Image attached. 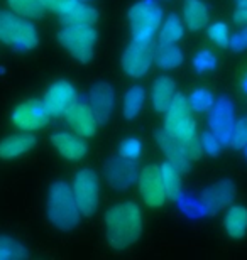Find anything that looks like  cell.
<instances>
[{"label": "cell", "instance_id": "6da1fadb", "mask_svg": "<svg viewBox=\"0 0 247 260\" xmlns=\"http://www.w3.org/2000/svg\"><path fill=\"white\" fill-rule=\"evenodd\" d=\"M143 233V215L134 201H122L105 213V235L112 248L132 247Z\"/></svg>", "mask_w": 247, "mask_h": 260}, {"label": "cell", "instance_id": "7a4b0ae2", "mask_svg": "<svg viewBox=\"0 0 247 260\" xmlns=\"http://www.w3.org/2000/svg\"><path fill=\"white\" fill-rule=\"evenodd\" d=\"M46 215L51 225L61 232H71L80 223L81 213L76 206L71 186L65 181H56L49 186Z\"/></svg>", "mask_w": 247, "mask_h": 260}, {"label": "cell", "instance_id": "3957f363", "mask_svg": "<svg viewBox=\"0 0 247 260\" xmlns=\"http://www.w3.org/2000/svg\"><path fill=\"white\" fill-rule=\"evenodd\" d=\"M0 43L24 53L39 44V34L29 19L12 10H0Z\"/></svg>", "mask_w": 247, "mask_h": 260}, {"label": "cell", "instance_id": "277c9868", "mask_svg": "<svg viewBox=\"0 0 247 260\" xmlns=\"http://www.w3.org/2000/svg\"><path fill=\"white\" fill-rule=\"evenodd\" d=\"M129 24L132 29V41L152 44L156 30L162 20V10L156 0H139L129 9Z\"/></svg>", "mask_w": 247, "mask_h": 260}, {"label": "cell", "instance_id": "5b68a950", "mask_svg": "<svg viewBox=\"0 0 247 260\" xmlns=\"http://www.w3.org/2000/svg\"><path fill=\"white\" fill-rule=\"evenodd\" d=\"M58 41L76 61L87 64L93 59L97 30L93 25H65L58 32Z\"/></svg>", "mask_w": 247, "mask_h": 260}, {"label": "cell", "instance_id": "8992f818", "mask_svg": "<svg viewBox=\"0 0 247 260\" xmlns=\"http://www.w3.org/2000/svg\"><path fill=\"white\" fill-rule=\"evenodd\" d=\"M73 196L83 216H92L97 211L100 201V181L93 169L87 168L78 171L73 179Z\"/></svg>", "mask_w": 247, "mask_h": 260}, {"label": "cell", "instance_id": "52a82bcc", "mask_svg": "<svg viewBox=\"0 0 247 260\" xmlns=\"http://www.w3.org/2000/svg\"><path fill=\"white\" fill-rule=\"evenodd\" d=\"M164 128L176 139L186 137L193 130H197V123L191 118V108L188 103V96L183 93H175L173 100L166 110Z\"/></svg>", "mask_w": 247, "mask_h": 260}, {"label": "cell", "instance_id": "ba28073f", "mask_svg": "<svg viewBox=\"0 0 247 260\" xmlns=\"http://www.w3.org/2000/svg\"><path fill=\"white\" fill-rule=\"evenodd\" d=\"M235 125V107L229 96L213 102L208 113V128L222 145H227Z\"/></svg>", "mask_w": 247, "mask_h": 260}, {"label": "cell", "instance_id": "9c48e42d", "mask_svg": "<svg viewBox=\"0 0 247 260\" xmlns=\"http://www.w3.org/2000/svg\"><path fill=\"white\" fill-rule=\"evenodd\" d=\"M49 112L43 100H25L12 110L10 120L22 132H34L48 125Z\"/></svg>", "mask_w": 247, "mask_h": 260}, {"label": "cell", "instance_id": "30bf717a", "mask_svg": "<svg viewBox=\"0 0 247 260\" xmlns=\"http://www.w3.org/2000/svg\"><path fill=\"white\" fill-rule=\"evenodd\" d=\"M103 176L107 179V184L115 191H127L132 188L134 183H138L139 168L134 160L124 157H112L105 162Z\"/></svg>", "mask_w": 247, "mask_h": 260}, {"label": "cell", "instance_id": "8fae6325", "mask_svg": "<svg viewBox=\"0 0 247 260\" xmlns=\"http://www.w3.org/2000/svg\"><path fill=\"white\" fill-rule=\"evenodd\" d=\"M78 102L80 100H78L76 88L73 86L70 81H65V80L52 83L48 90H46L44 98H43V103L46 105V108H48L51 117L66 115Z\"/></svg>", "mask_w": 247, "mask_h": 260}, {"label": "cell", "instance_id": "7c38bea8", "mask_svg": "<svg viewBox=\"0 0 247 260\" xmlns=\"http://www.w3.org/2000/svg\"><path fill=\"white\" fill-rule=\"evenodd\" d=\"M138 184H139V193L148 206L161 208L166 203L168 196H166L164 183H162L159 166H154V164L146 166L139 173Z\"/></svg>", "mask_w": 247, "mask_h": 260}, {"label": "cell", "instance_id": "4fadbf2b", "mask_svg": "<svg viewBox=\"0 0 247 260\" xmlns=\"http://www.w3.org/2000/svg\"><path fill=\"white\" fill-rule=\"evenodd\" d=\"M154 63V48L152 44L146 43H135L127 46L120 58V64L127 76L130 78H141L149 71L151 64Z\"/></svg>", "mask_w": 247, "mask_h": 260}, {"label": "cell", "instance_id": "5bb4252c", "mask_svg": "<svg viewBox=\"0 0 247 260\" xmlns=\"http://www.w3.org/2000/svg\"><path fill=\"white\" fill-rule=\"evenodd\" d=\"M88 107L92 108L98 125H103L110 120L115 107V91L107 81L95 83L88 91Z\"/></svg>", "mask_w": 247, "mask_h": 260}, {"label": "cell", "instance_id": "9a60e30c", "mask_svg": "<svg viewBox=\"0 0 247 260\" xmlns=\"http://www.w3.org/2000/svg\"><path fill=\"white\" fill-rule=\"evenodd\" d=\"M235 193L237 188L230 179H220L207 189H203L202 196H200V205L205 211L217 213L225 206H230L235 200Z\"/></svg>", "mask_w": 247, "mask_h": 260}, {"label": "cell", "instance_id": "2e32d148", "mask_svg": "<svg viewBox=\"0 0 247 260\" xmlns=\"http://www.w3.org/2000/svg\"><path fill=\"white\" fill-rule=\"evenodd\" d=\"M156 142L159 145V149L162 150V154L166 155L168 162H171L181 174L190 171L191 160L188 159L180 139L171 135L166 128H159V130H156Z\"/></svg>", "mask_w": 247, "mask_h": 260}, {"label": "cell", "instance_id": "e0dca14e", "mask_svg": "<svg viewBox=\"0 0 247 260\" xmlns=\"http://www.w3.org/2000/svg\"><path fill=\"white\" fill-rule=\"evenodd\" d=\"M66 122L75 132L83 139H90L97 134V118L93 115L92 108L88 107V103L78 102L70 112L66 113Z\"/></svg>", "mask_w": 247, "mask_h": 260}, {"label": "cell", "instance_id": "ac0fdd59", "mask_svg": "<svg viewBox=\"0 0 247 260\" xmlns=\"http://www.w3.org/2000/svg\"><path fill=\"white\" fill-rule=\"evenodd\" d=\"M51 144L60 155L68 160H80L87 155L88 145L83 139L70 132H58L51 135Z\"/></svg>", "mask_w": 247, "mask_h": 260}, {"label": "cell", "instance_id": "d6986e66", "mask_svg": "<svg viewBox=\"0 0 247 260\" xmlns=\"http://www.w3.org/2000/svg\"><path fill=\"white\" fill-rule=\"evenodd\" d=\"M36 147V137L31 132H20L7 135L0 140V159L2 160H12L20 155L28 154L29 150Z\"/></svg>", "mask_w": 247, "mask_h": 260}, {"label": "cell", "instance_id": "ffe728a7", "mask_svg": "<svg viewBox=\"0 0 247 260\" xmlns=\"http://www.w3.org/2000/svg\"><path fill=\"white\" fill-rule=\"evenodd\" d=\"M176 93V83L171 76H159L152 83L151 102L157 112H166Z\"/></svg>", "mask_w": 247, "mask_h": 260}, {"label": "cell", "instance_id": "44dd1931", "mask_svg": "<svg viewBox=\"0 0 247 260\" xmlns=\"http://www.w3.org/2000/svg\"><path fill=\"white\" fill-rule=\"evenodd\" d=\"M183 17L190 30H202L208 24V9L202 0H185Z\"/></svg>", "mask_w": 247, "mask_h": 260}, {"label": "cell", "instance_id": "7402d4cb", "mask_svg": "<svg viewBox=\"0 0 247 260\" xmlns=\"http://www.w3.org/2000/svg\"><path fill=\"white\" fill-rule=\"evenodd\" d=\"M98 20V12L95 7L88 4H76L66 14L60 15L63 25H93Z\"/></svg>", "mask_w": 247, "mask_h": 260}, {"label": "cell", "instance_id": "603a6c76", "mask_svg": "<svg viewBox=\"0 0 247 260\" xmlns=\"http://www.w3.org/2000/svg\"><path fill=\"white\" fill-rule=\"evenodd\" d=\"M154 63L161 70H175L183 63V51L175 43H161L154 49Z\"/></svg>", "mask_w": 247, "mask_h": 260}, {"label": "cell", "instance_id": "cb8c5ba5", "mask_svg": "<svg viewBox=\"0 0 247 260\" xmlns=\"http://www.w3.org/2000/svg\"><path fill=\"white\" fill-rule=\"evenodd\" d=\"M225 230L232 238L239 240L247 233V210L244 206H230L225 215Z\"/></svg>", "mask_w": 247, "mask_h": 260}, {"label": "cell", "instance_id": "d4e9b609", "mask_svg": "<svg viewBox=\"0 0 247 260\" xmlns=\"http://www.w3.org/2000/svg\"><path fill=\"white\" fill-rule=\"evenodd\" d=\"M144 102H146V91L143 86H130L124 95V117L127 120H134L135 117L139 115L141 110L144 107Z\"/></svg>", "mask_w": 247, "mask_h": 260}, {"label": "cell", "instance_id": "484cf974", "mask_svg": "<svg viewBox=\"0 0 247 260\" xmlns=\"http://www.w3.org/2000/svg\"><path fill=\"white\" fill-rule=\"evenodd\" d=\"M162 183H164L168 200H180L181 196V173L178 171L171 162H166L159 166Z\"/></svg>", "mask_w": 247, "mask_h": 260}, {"label": "cell", "instance_id": "4316f807", "mask_svg": "<svg viewBox=\"0 0 247 260\" xmlns=\"http://www.w3.org/2000/svg\"><path fill=\"white\" fill-rule=\"evenodd\" d=\"M12 12L22 15L25 19H39L46 12V4L43 0H7Z\"/></svg>", "mask_w": 247, "mask_h": 260}, {"label": "cell", "instance_id": "83f0119b", "mask_svg": "<svg viewBox=\"0 0 247 260\" xmlns=\"http://www.w3.org/2000/svg\"><path fill=\"white\" fill-rule=\"evenodd\" d=\"M29 257L28 248L15 238L0 235V260H19Z\"/></svg>", "mask_w": 247, "mask_h": 260}, {"label": "cell", "instance_id": "f1b7e54d", "mask_svg": "<svg viewBox=\"0 0 247 260\" xmlns=\"http://www.w3.org/2000/svg\"><path fill=\"white\" fill-rule=\"evenodd\" d=\"M183 34H185V29H183L180 17L176 14H171L159 30V41L161 43H178Z\"/></svg>", "mask_w": 247, "mask_h": 260}, {"label": "cell", "instance_id": "f546056e", "mask_svg": "<svg viewBox=\"0 0 247 260\" xmlns=\"http://www.w3.org/2000/svg\"><path fill=\"white\" fill-rule=\"evenodd\" d=\"M213 102L215 98L212 95V91L205 90V88L191 91V95L188 96V103H190V108L193 112H207L212 108Z\"/></svg>", "mask_w": 247, "mask_h": 260}, {"label": "cell", "instance_id": "4dcf8cb0", "mask_svg": "<svg viewBox=\"0 0 247 260\" xmlns=\"http://www.w3.org/2000/svg\"><path fill=\"white\" fill-rule=\"evenodd\" d=\"M180 142H181L183 149H185V152H186L188 159H190V160H197V159L202 157V154H203L202 140H200L197 130H193V132L188 134L186 137L180 139Z\"/></svg>", "mask_w": 247, "mask_h": 260}, {"label": "cell", "instance_id": "1f68e13d", "mask_svg": "<svg viewBox=\"0 0 247 260\" xmlns=\"http://www.w3.org/2000/svg\"><path fill=\"white\" fill-rule=\"evenodd\" d=\"M141 154H143V144H141V140L134 137L124 139L119 145V155L124 159L135 160L141 157Z\"/></svg>", "mask_w": 247, "mask_h": 260}, {"label": "cell", "instance_id": "d6a6232c", "mask_svg": "<svg viewBox=\"0 0 247 260\" xmlns=\"http://www.w3.org/2000/svg\"><path fill=\"white\" fill-rule=\"evenodd\" d=\"M207 34L215 44L220 46V48H229L230 34H229V27L224 22H217V24L210 25Z\"/></svg>", "mask_w": 247, "mask_h": 260}, {"label": "cell", "instance_id": "836d02e7", "mask_svg": "<svg viewBox=\"0 0 247 260\" xmlns=\"http://www.w3.org/2000/svg\"><path fill=\"white\" fill-rule=\"evenodd\" d=\"M229 145H232L235 149H244L247 145V117L240 118L239 122H235Z\"/></svg>", "mask_w": 247, "mask_h": 260}, {"label": "cell", "instance_id": "e575fe53", "mask_svg": "<svg viewBox=\"0 0 247 260\" xmlns=\"http://www.w3.org/2000/svg\"><path fill=\"white\" fill-rule=\"evenodd\" d=\"M193 66H195V70L198 73L212 71V70H215V66H217V58L213 56V53L203 49V51H200L195 58H193Z\"/></svg>", "mask_w": 247, "mask_h": 260}, {"label": "cell", "instance_id": "d590c367", "mask_svg": "<svg viewBox=\"0 0 247 260\" xmlns=\"http://www.w3.org/2000/svg\"><path fill=\"white\" fill-rule=\"evenodd\" d=\"M200 140H202L203 152H207L208 155H217L220 147H222V144L218 142L217 137H215L212 132H205L202 137H200Z\"/></svg>", "mask_w": 247, "mask_h": 260}, {"label": "cell", "instance_id": "8d00e7d4", "mask_svg": "<svg viewBox=\"0 0 247 260\" xmlns=\"http://www.w3.org/2000/svg\"><path fill=\"white\" fill-rule=\"evenodd\" d=\"M80 2L81 0H48V2H46V7L58 15H63Z\"/></svg>", "mask_w": 247, "mask_h": 260}, {"label": "cell", "instance_id": "74e56055", "mask_svg": "<svg viewBox=\"0 0 247 260\" xmlns=\"http://www.w3.org/2000/svg\"><path fill=\"white\" fill-rule=\"evenodd\" d=\"M229 48L234 53H242L247 51V27H242L237 34H234L229 41Z\"/></svg>", "mask_w": 247, "mask_h": 260}, {"label": "cell", "instance_id": "f35d334b", "mask_svg": "<svg viewBox=\"0 0 247 260\" xmlns=\"http://www.w3.org/2000/svg\"><path fill=\"white\" fill-rule=\"evenodd\" d=\"M234 22L237 25L247 27V7H237L234 12Z\"/></svg>", "mask_w": 247, "mask_h": 260}, {"label": "cell", "instance_id": "ab89813d", "mask_svg": "<svg viewBox=\"0 0 247 260\" xmlns=\"http://www.w3.org/2000/svg\"><path fill=\"white\" fill-rule=\"evenodd\" d=\"M240 88H242V91L247 95V71L242 75V78H240Z\"/></svg>", "mask_w": 247, "mask_h": 260}, {"label": "cell", "instance_id": "60d3db41", "mask_svg": "<svg viewBox=\"0 0 247 260\" xmlns=\"http://www.w3.org/2000/svg\"><path fill=\"white\" fill-rule=\"evenodd\" d=\"M237 7H247V0H237Z\"/></svg>", "mask_w": 247, "mask_h": 260}, {"label": "cell", "instance_id": "b9f144b4", "mask_svg": "<svg viewBox=\"0 0 247 260\" xmlns=\"http://www.w3.org/2000/svg\"><path fill=\"white\" fill-rule=\"evenodd\" d=\"M244 157H245V160H247V145L244 147Z\"/></svg>", "mask_w": 247, "mask_h": 260}, {"label": "cell", "instance_id": "7bdbcfd3", "mask_svg": "<svg viewBox=\"0 0 247 260\" xmlns=\"http://www.w3.org/2000/svg\"><path fill=\"white\" fill-rule=\"evenodd\" d=\"M43 2H44V4H46V2H48V0H43Z\"/></svg>", "mask_w": 247, "mask_h": 260}]
</instances>
